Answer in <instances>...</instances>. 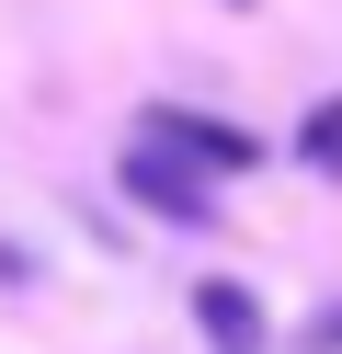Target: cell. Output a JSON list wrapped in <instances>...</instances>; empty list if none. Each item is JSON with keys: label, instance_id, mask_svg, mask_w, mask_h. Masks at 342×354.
I'll list each match as a JSON object with an SVG mask.
<instances>
[{"label": "cell", "instance_id": "cell-1", "mask_svg": "<svg viewBox=\"0 0 342 354\" xmlns=\"http://www.w3.org/2000/svg\"><path fill=\"white\" fill-rule=\"evenodd\" d=\"M137 138H160L171 160H194V171H251L263 160V138L251 126H228V115H182V103H149V126Z\"/></svg>", "mask_w": 342, "mask_h": 354}, {"label": "cell", "instance_id": "cell-2", "mask_svg": "<svg viewBox=\"0 0 342 354\" xmlns=\"http://www.w3.org/2000/svg\"><path fill=\"white\" fill-rule=\"evenodd\" d=\"M126 194L137 206H160V217H182V229H194V217H217V194H205V171L194 160H171V149H126Z\"/></svg>", "mask_w": 342, "mask_h": 354}, {"label": "cell", "instance_id": "cell-3", "mask_svg": "<svg viewBox=\"0 0 342 354\" xmlns=\"http://www.w3.org/2000/svg\"><path fill=\"white\" fill-rule=\"evenodd\" d=\"M194 320H205V343H217V354H263V308H251V286L205 274V286H194Z\"/></svg>", "mask_w": 342, "mask_h": 354}, {"label": "cell", "instance_id": "cell-4", "mask_svg": "<svg viewBox=\"0 0 342 354\" xmlns=\"http://www.w3.org/2000/svg\"><path fill=\"white\" fill-rule=\"evenodd\" d=\"M308 343H331V354H342V308H331V320H319V331H308Z\"/></svg>", "mask_w": 342, "mask_h": 354}]
</instances>
